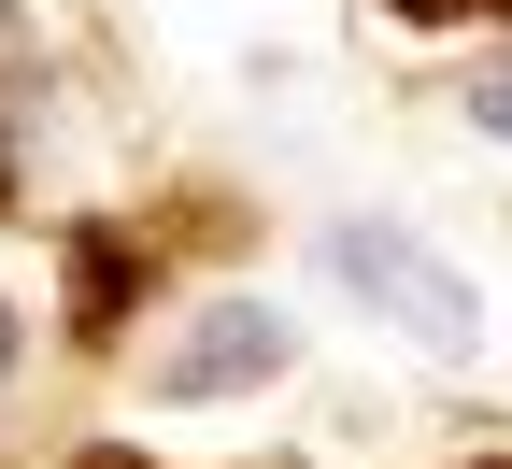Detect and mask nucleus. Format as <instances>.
Masks as SVG:
<instances>
[{
    "label": "nucleus",
    "mask_w": 512,
    "mask_h": 469,
    "mask_svg": "<svg viewBox=\"0 0 512 469\" xmlns=\"http://www.w3.org/2000/svg\"><path fill=\"white\" fill-rule=\"evenodd\" d=\"M285 370H299V313L285 299H200L157 342L143 398H157V413H228V398H271Z\"/></svg>",
    "instance_id": "nucleus-1"
},
{
    "label": "nucleus",
    "mask_w": 512,
    "mask_h": 469,
    "mask_svg": "<svg viewBox=\"0 0 512 469\" xmlns=\"http://www.w3.org/2000/svg\"><path fill=\"white\" fill-rule=\"evenodd\" d=\"M328 285H342V299H370L384 327H413L427 356H484V299L441 271L413 228H384V214H342V228H328Z\"/></svg>",
    "instance_id": "nucleus-2"
},
{
    "label": "nucleus",
    "mask_w": 512,
    "mask_h": 469,
    "mask_svg": "<svg viewBox=\"0 0 512 469\" xmlns=\"http://www.w3.org/2000/svg\"><path fill=\"white\" fill-rule=\"evenodd\" d=\"M470 128H484V143H512V72H484V86H470Z\"/></svg>",
    "instance_id": "nucleus-3"
},
{
    "label": "nucleus",
    "mask_w": 512,
    "mask_h": 469,
    "mask_svg": "<svg viewBox=\"0 0 512 469\" xmlns=\"http://www.w3.org/2000/svg\"><path fill=\"white\" fill-rule=\"evenodd\" d=\"M384 15H456V0H384Z\"/></svg>",
    "instance_id": "nucleus-4"
},
{
    "label": "nucleus",
    "mask_w": 512,
    "mask_h": 469,
    "mask_svg": "<svg viewBox=\"0 0 512 469\" xmlns=\"http://www.w3.org/2000/svg\"><path fill=\"white\" fill-rule=\"evenodd\" d=\"M0 356H15V327H0Z\"/></svg>",
    "instance_id": "nucleus-5"
},
{
    "label": "nucleus",
    "mask_w": 512,
    "mask_h": 469,
    "mask_svg": "<svg viewBox=\"0 0 512 469\" xmlns=\"http://www.w3.org/2000/svg\"><path fill=\"white\" fill-rule=\"evenodd\" d=\"M498 469H512V455H498Z\"/></svg>",
    "instance_id": "nucleus-6"
}]
</instances>
